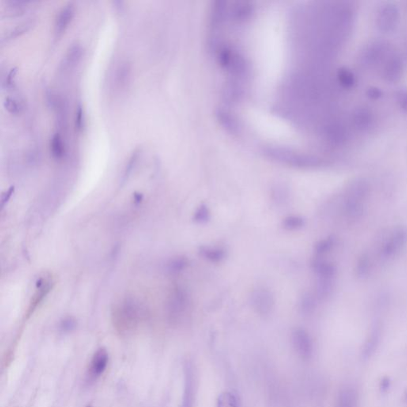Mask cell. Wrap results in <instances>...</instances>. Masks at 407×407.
Instances as JSON below:
<instances>
[{
    "instance_id": "7a4b0ae2",
    "label": "cell",
    "mask_w": 407,
    "mask_h": 407,
    "mask_svg": "<svg viewBox=\"0 0 407 407\" xmlns=\"http://www.w3.org/2000/svg\"><path fill=\"white\" fill-rule=\"evenodd\" d=\"M115 324L122 333H128L135 329L138 324L139 314L134 305L127 303L119 307L115 314Z\"/></svg>"
},
{
    "instance_id": "30bf717a",
    "label": "cell",
    "mask_w": 407,
    "mask_h": 407,
    "mask_svg": "<svg viewBox=\"0 0 407 407\" xmlns=\"http://www.w3.org/2000/svg\"><path fill=\"white\" fill-rule=\"evenodd\" d=\"M75 15V6L73 3H69L62 7L56 17L54 31L57 35H61L69 27Z\"/></svg>"
},
{
    "instance_id": "f546056e",
    "label": "cell",
    "mask_w": 407,
    "mask_h": 407,
    "mask_svg": "<svg viewBox=\"0 0 407 407\" xmlns=\"http://www.w3.org/2000/svg\"><path fill=\"white\" fill-rule=\"evenodd\" d=\"M16 73H17V68H12L11 69L10 72L8 74V77L6 79V87L8 88H14V84H15V82H14V78L16 77Z\"/></svg>"
},
{
    "instance_id": "f1b7e54d",
    "label": "cell",
    "mask_w": 407,
    "mask_h": 407,
    "mask_svg": "<svg viewBox=\"0 0 407 407\" xmlns=\"http://www.w3.org/2000/svg\"><path fill=\"white\" fill-rule=\"evenodd\" d=\"M382 92L380 89L376 87H371L367 91V97L371 99H378L382 96Z\"/></svg>"
},
{
    "instance_id": "7c38bea8",
    "label": "cell",
    "mask_w": 407,
    "mask_h": 407,
    "mask_svg": "<svg viewBox=\"0 0 407 407\" xmlns=\"http://www.w3.org/2000/svg\"><path fill=\"white\" fill-rule=\"evenodd\" d=\"M131 65L128 61H122L117 67L115 72V84L119 89L126 88L130 82Z\"/></svg>"
},
{
    "instance_id": "e0dca14e",
    "label": "cell",
    "mask_w": 407,
    "mask_h": 407,
    "mask_svg": "<svg viewBox=\"0 0 407 407\" xmlns=\"http://www.w3.org/2000/svg\"><path fill=\"white\" fill-rule=\"evenodd\" d=\"M305 225V220L300 216H291L284 219L283 228L288 231H295L302 228Z\"/></svg>"
},
{
    "instance_id": "3957f363",
    "label": "cell",
    "mask_w": 407,
    "mask_h": 407,
    "mask_svg": "<svg viewBox=\"0 0 407 407\" xmlns=\"http://www.w3.org/2000/svg\"><path fill=\"white\" fill-rule=\"evenodd\" d=\"M389 45L383 41H375L371 42L367 48L363 50L362 59L363 62L369 66L378 65L382 61H386L391 54Z\"/></svg>"
},
{
    "instance_id": "ffe728a7",
    "label": "cell",
    "mask_w": 407,
    "mask_h": 407,
    "mask_svg": "<svg viewBox=\"0 0 407 407\" xmlns=\"http://www.w3.org/2000/svg\"><path fill=\"white\" fill-rule=\"evenodd\" d=\"M210 219V212L206 205H201L197 208L193 215V220L198 224H205Z\"/></svg>"
},
{
    "instance_id": "6da1fadb",
    "label": "cell",
    "mask_w": 407,
    "mask_h": 407,
    "mask_svg": "<svg viewBox=\"0 0 407 407\" xmlns=\"http://www.w3.org/2000/svg\"><path fill=\"white\" fill-rule=\"evenodd\" d=\"M187 293L184 289L177 287L170 295L168 303V317L170 322L178 324L182 321L188 308Z\"/></svg>"
},
{
    "instance_id": "44dd1931",
    "label": "cell",
    "mask_w": 407,
    "mask_h": 407,
    "mask_svg": "<svg viewBox=\"0 0 407 407\" xmlns=\"http://www.w3.org/2000/svg\"><path fill=\"white\" fill-rule=\"evenodd\" d=\"M188 265V261L183 257L174 258L169 263L168 269L170 273L178 274L186 269Z\"/></svg>"
},
{
    "instance_id": "4fadbf2b",
    "label": "cell",
    "mask_w": 407,
    "mask_h": 407,
    "mask_svg": "<svg viewBox=\"0 0 407 407\" xmlns=\"http://www.w3.org/2000/svg\"><path fill=\"white\" fill-rule=\"evenodd\" d=\"M83 54L82 46L79 43L71 45L65 57V65L68 68L74 67L78 63Z\"/></svg>"
},
{
    "instance_id": "484cf974",
    "label": "cell",
    "mask_w": 407,
    "mask_h": 407,
    "mask_svg": "<svg viewBox=\"0 0 407 407\" xmlns=\"http://www.w3.org/2000/svg\"><path fill=\"white\" fill-rule=\"evenodd\" d=\"M84 126V110L82 106L79 104L75 116V128L77 132L81 131Z\"/></svg>"
},
{
    "instance_id": "4316f807",
    "label": "cell",
    "mask_w": 407,
    "mask_h": 407,
    "mask_svg": "<svg viewBox=\"0 0 407 407\" xmlns=\"http://www.w3.org/2000/svg\"><path fill=\"white\" fill-rule=\"evenodd\" d=\"M396 100L399 107L407 112V90H400L396 94Z\"/></svg>"
},
{
    "instance_id": "5bb4252c",
    "label": "cell",
    "mask_w": 407,
    "mask_h": 407,
    "mask_svg": "<svg viewBox=\"0 0 407 407\" xmlns=\"http://www.w3.org/2000/svg\"><path fill=\"white\" fill-rule=\"evenodd\" d=\"M200 254L203 258L212 262H220L225 258V251L217 247H202L200 248Z\"/></svg>"
},
{
    "instance_id": "83f0119b",
    "label": "cell",
    "mask_w": 407,
    "mask_h": 407,
    "mask_svg": "<svg viewBox=\"0 0 407 407\" xmlns=\"http://www.w3.org/2000/svg\"><path fill=\"white\" fill-rule=\"evenodd\" d=\"M76 321L73 318H66L61 324V328L65 332H70L76 328Z\"/></svg>"
},
{
    "instance_id": "603a6c76",
    "label": "cell",
    "mask_w": 407,
    "mask_h": 407,
    "mask_svg": "<svg viewBox=\"0 0 407 407\" xmlns=\"http://www.w3.org/2000/svg\"><path fill=\"white\" fill-rule=\"evenodd\" d=\"M315 307L314 298L310 295H305L302 297L300 303V309L304 314H310Z\"/></svg>"
},
{
    "instance_id": "ac0fdd59",
    "label": "cell",
    "mask_w": 407,
    "mask_h": 407,
    "mask_svg": "<svg viewBox=\"0 0 407 407\" xmlns=\"http://www.w3.org/2000/svg\"><path fill=\"white\" fill-rule=\"evenodd\" d=\"M217 407H238L237 398L231 392H224L218 397Z\"/></svg>"
},
{
    "instance_id": "cb8c5ba5",
    "label": "cell",
    "mask_w": 407,
    "mask_h": 407,
    "mask_svg": "<svg viewBox=\"0 0 407 407\" xmlns=\"http://www.w3.org/2000/svg\"><path fill=\"white\" fill-rule=\"evenodd\" d=\"M338 407H355L354 396L349 390H344L340 393Z\"/></svg>"
},
{
    "instance_id": "9a60e30c",
    "label": "cell",
    "mask_w": 407,
    "mask_h": 407,
    "mask_svg": "<svg viewBox=\"0 0 407 407\" xmlns=\"http://www.w3.org/2000/svg\"><path fill=\"white\" fill-rule=\"evenodd\" d=\"M50 151L51 155L56 160L63 159L65 155V146L63 140L58 133H56L53 136L50 142Z\"/></svg>"
},
{
    "instance_id": "d4e9b609",
    "label": "cell",
    "mask_w": 407,
    "mask_h": 407,
    "mask_svg": "<svg viewBox=\"0 0 407 407\" xmlns=\"http://www.w3.org/2000/svg\"><path fill=\"white\" fill-rule=\"evenodd\" d=\"M333 245V239H327L325 240L320 241L318 244L316 245L315 252L316 257H321L325 253L328 252Z\"/></svg>"
},
{
    "instance_id": "8992f818",
    "label": "cell",
    "mask_w": 407,
    "mask_h": 407,
    "mask_svg": "<svg viewBox=\"0 0 407 407\" xmlns=\"http://www.w3.org/2000/svg\"><path fill=\"white\" fill-rule=\"evenodd\" d=\"M293 346L297 354L303 360H309L313 355V342L309 333L302 328H296L292 332Z\"/></svg>"
},
{
    "instance_id": "52a82bcc",
    "label": "cell",
    "mask_w": 407,
    "mask_h": 407,
    "mask_svg": "<svg viewBox=\"0 0 407 407\" xmlns=\"http://www.w3.org/2000/svg\"><path fill=\"white\" fill-rule=\"evenodd\" d=\"M403 73V63L397 56L391 55L385 61L382 76L388 82H396L401 78Z\"/></svg>"
},
{
    "instance_id": "8fae6325",
    "label": "cell",
    "mask_w": 407,
    "mask_h": 407,
    "mask_svg": "<svg viewBox=\"0 0 407 407\" xmlns=\"http://www.w3.org/2000/svg\"><path fill=\"white\" fill-rule=\"evenodd\" d=\"M193 373L191 367L188 365L185 373V389H184L183 399L182 407H193Z\"/></svg>"
},
{
    "instance_id": "d6986e66",
    "label": "cell",
    "mask_w": 407,
    "mask_h": 407,
    "mask_svg": "<svg viewBox=\"0 0 407 407\" xmlns=\"http://www.w3.org/2000/svg\"><path fill=\"white\" fill-rule=\"evenodd\" d=\"M31 25H32V23L27 22V23H22L20 25L17 26L13 29L11 30L5 36L3 37L2 39H1V42H4V40L8 41L15 39L16 37L23 35V33H25L26 31L30 29Z\"/></svg>"
},
{
    "instance_id": "5b68a950",
    "label": "cell",
    "mask_w": 407,
    "mask_h": 407,
    "mask_svg": "<svg viewBox=\"0 0 407 407\" xmlns=\"http://www.w3.org/2000/svg\"><path fill=\"white\" fill-rule=\"evenodd\" d=\"M250 303L257 314L266 316L273 310L275 298L270 291L265 288H258L250 295Z\"/></svg>"
},
{
    "instance_id": "4dcf8cb0",
    "label": "cell",
    "mask_w": 407,
    "mask_h": 407,
    "mask_svg": "<svg viewBox=\"0 0 407 407\" xmlns=\"http://www.w3.org/2000/svg\"><path fill=\"white\" fill-rule=\"evenodd\" d=\"M88 407H91V406H88Z\"/></svg>"
},
{
    "instance_id": "ba28073f",
    "label": "cell",
    "mask_w": 407,
    "mask_h": 407,
    "mask_svg": "<svg viewBox=\"0 0 407 407\" xmlns=\"http://www.w3.org/2000/svg\"><path fill=\"white\" fill-rule=\"evenodd\" d=\"M374 114L367 107H359L352 113V124L359 131H367L369 129H371L374 124Z\"/></svg>"
},
{
    "instance_id": "9c48e42d",
    "label": "cell",
    "mask_w": 407,
    "mask_h": 407,
    "mask_svg": "<svg viewBox=\"0 0 407 407\" xmlns=\"http://www.w3.org/2000/svg\"><path fill=\"white\" fill-rule=\"evenodd\" d=\"M109 361L108 353L104 348L97 350L90 362L88 372L91 378L96 379L105 371Z\"/></svg>"
},
{
    "instance_id": "2e32d148",
    "label": "cell",
    "mask_w": 407,
    "mask_h": 407,
    "mask_svg": "<svg viewBox=\"0 0 407 407\" xmlns=\"http://www.w3.org/2000/svg\"><path fill=\"white\" fill-rule=\"evenodd\" d=\"M337 82L345 88H351L356 84V77L352 71L347 68H340L337 72Z\"/></svg>"
},
{
    "instance_id": "7402d4cb",
    "label": "cell",
    "mask_w": 407,
    "mask_h": 407,
    "mask_svg": "<svg viewBox=\"0 0 407 407\" xmlns=\"http://www.w3.org/2000/svg\"><path fill=\"white\" fill-rule=\"evenodd\" d=\"M5 109L12 115H19L21 112L22 107L19 101L12 97L5 98L4 101Z\"/></svg>"
},
{
    "instance_id": "277c9868",
    "label": "cell",
    "mask_w": 407,
    "mask_h": 407,
    "mask_svg": "<svg viewBox=\"0 0 407 407\" xmlns=\"http://www.w3.org/2000/svg\"><path fill=\"white\" fill-rule=\"evenodd\" d=\"M399 21V12L393 4L382 5L378 11L376 23L378 28L383 32L394 31Z\"/></svg>"
}]
</instances>
